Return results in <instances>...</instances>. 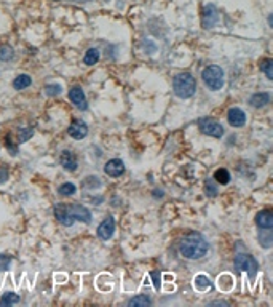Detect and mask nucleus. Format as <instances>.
I'll return each mask as SVG.
<instances>
[{"label": "nucleus", "mask_w": 273, "mask_h": 307, "mask_svg": "<svg viewBox=\"0 0 273 307\" xmlns=\"http://www.w3.org/2000/svg\"><path fill=\"white\" fill-rule=\"evenodd\" d=\"M227 120L232 127H243L246 124V114L240 108H232L227 114Z\"/></svg>", "instance_id": "nucleus-12"}, {"label": "nucleus", "mask_w": 273, "mask_h": 307, "mask_svg": "<svg viewBox=\"0 0 273 307\" xmlns=\"http://www.w3.org/2000/svg\"><path fill=\"white\" fill-rule=\"evenodd\" d=\"M8 179V170L5 167H0V184H4Z\"/></svg>", "instance_id": "nucleus-33"}, {"label": "nucleus", "mask_w": 273, "mask_h": 307, "mask_svg": "<svg viewBox=\"0 0 273 307\" xmlns=\"http://www.w3.org/2000/svg\"><path fill=\"white\" fill-rule=\"evenodd\" d=\"M98 179H99V178H96V176H88L86 181H85V184L89 186V188H95V186L98 188V186H101V182H99Z\"/></svg>", "instance_id": "nucleus-30"}, {"label": "nucleus", "mask_w": 273, "mask_h": 307, "mask_svg": "<svg viewBox=\"0 0 273 307\" xmlns=\"http://www.w3.org/2000/svg\"><path fill=\"white\" fill-rule=\"evenodd\" d=\"M61 91H62L61 85H47L45 87V93H47V95H50V96H56V95H59Z\"/></svg>", "instance_id": "nucleus-29"}, {"label": "nucleus", "mask_w": 273, "mask_h": 307, "mask_svg": "<svg viewBox=\"0 0 273 307\" xmlns=\"http://www.w3.org/2000/svg\"><path fill=\"white\" fill-rule=\"evenodd\" d=\"M214 179L219 182V184H229L230 182V173L225 170V168H219L214 171Z\"/></svg>", "instance_id": "nucleus-21"}, {"label": "nucleus", "mask_w": 273, "mask_h": 307, "mask_svg": "<svg viewBox=\"0 0 273 307\" xmlns=\"http://www.w3.org/2000/svg\"><path fill=\"white\" fill-rule=\"evenodd\" d=\"M210 305H229V302L227 301H213V302H210Z\"/></svg>", "instance_id": "nucleus-34"}, {"label": "nucleus", "mask_w": 273, "mask_h": 307, "mask_svg": "<svg viewBox=\"0 0 273 307\" xmlns=\"http://www.w3.org/2000/svg\"><path fill=\"white\" fill-rule=\"evenodd\" d=\"M31 84H32V78H31L29 75H26V74H21V75H18V77L15 78V82H13V87H15L16 90H24V88H28Z\"/></svg>", "instance_id": "nucleus-17"}, {"label": "nucleus", "mask_w": 273, "mask_h": 307, "mask_svg": "<svg viewBox=\"0 0 273 307\" xmlns=\"http://www.w3.org/2000/svg\"><path fill=\"white\" fill-rule=\"evenodd\" d=\"M99 61V51L96 48H89L86 53H85V58H83V63L86 66H93Z\"/></svg>", "instance_id": "nucleus-19"}, {"label": "nucleus", "mask_w": 273, "mask_h": 307, "mask_svg": "<svg viewBox=\"0 0 273 307\" xmlns=\"http://www.w3.org/2000/svg\"><path fill=\"white\" fill-rule=\"evenodd\" d=\"M11 264V256L8 255H0V272L8 271Z\"/></svg>", "instance_id": "nucleus-28"}, {"label": "nucleus", "mask_w": 273, "mask_h": 307, "mask_svg": "<svg viewBox=\"0 0 273 307\" xmlns=\"http://www.w3.org/2000/svg\"><path fill=\"white\" fill-rule=\"evenodd\" d=\"M115 232V221L112 216H107L106 219H104L99 226H98V237L101 240H109L112 238Z\"/></svg>", "instance_id": "nucleus-8"}, {"label": "nucleus", "mask_w": 273, "mask_h": 307, "mask_svg": "<svg viewBox=\"0 0 273 307\" xmlns=\"http://www.w3.org/2000/svg\"><path fill=\"white\" fill-rule=\"evenodd\" d=\"M206 194H208V195H211V197H214V195L217 194V189L214 188L211 181H208V182H206Z\"/></svg>", "instance_id": "nucleus-31"}, {"label": "nucleus", "mask_w": 273, "mask_h": 307, "mask_svg": "<svg viewBox=\"0 0 273 307\" xmlns=\"http://www.w3.org/2000/svg\"><path fill=\"white\" fill-rule=\"evenodd\" d=\"M198 128L203 135L213 136V138H222L224 135V127L220 125L217 120L210 118V117H203L198 120Z\"/></svg>", "instance_id": "nucleus-5"}, {"label": "nucleus", "mask_w": 273, "mask_h": 307, "mask_svg": "<svg viewBox=\"0 0 273 307\" xmlns=\"http://www.w3.org/2000/svg\"><path fill=\"white\" fill-rule=\"evenodd\" d=\"M173 87H174V93L179 98L187 99V98L193 96L195 90H197V82H195V77L192 74L182 72V74H177L174 77Z\"/></svg>", "instance_id": "nucleus-3"}, {"label": "nucleus", "mask_w": 273, "mask_h": 307, "mask_svg": "<svg viewBox=\"0 0 273 307\" xmlns=\"http://www.w3.org/2000/svg\"><path fill=\"white\" fill-rule=\"evenodd\" d=\"M261 71L265 72L267 78H273V59H264L261 63Z\"/></svg>", "instance_id": "nucleus-25"}, {"label": "nucleus", "mask_w": 273, "mask_h": 307, "mask_svg": "<svg viewBox=\"0 0 273 307\" xmlns=\"http://www.w3.org/2000/svg\"><path fill=\"white\" fill-rule=\"evenodd\" d=\"M217 10L214 8V5H206L203 8V28H213V26L217 23Z\"/></svg>", "instance_id": "nucleus-11"}, {"label": "nucleus", "mask_w": 273, "mask_h": 307, "mask_svg": "<svg viewBox=\"0 0 273 307\" xmlns=\"http://www.w3.org/2000/svg\"><path fill=\"white\" fill-rule=\"evenodd\" d=\"M21 301V298L16 295V293H5V295L2 296V299H0V305L2 307H7V305H13V304H18Z\"/></svg>", "instance_id": "nucleus-18"}, {"label": "nucleus", "mask_w": 273, "mask_h": 307, "mask_svg": "<svg viewBox=\"0 0 273 307\" xmlns=\"http://www.w3.org/2000/svg\"><path fill=\"white\" fill-rule=\"evenodd\" d=\"M69 98L79 109H82V111L88 109V103H86V98H85V93H83L82 87H79V85L72 87L69 90Z\"/></svg>", "instance_id": "nucleus-7"}, {"label": "nucleus", "mask_w": 273, "mask_h": 307, "mask_svg": "<svg viewBox=\"0 0 273 307\" xmlns=\"http://www.w3.org/2000/svg\"><path fill=\"white\" fill-rule=\"evenodd\" d=\"M219 286L222 288V290H230V288L233 286V278H232V275H229V274L220 275V277H219Z\"/></svg>", "instance_id": "nucleus-26"}, {"label": "nucleus", "mask_w": 273, "mask_h": 307, "mask_svg": "<svg viewBox=\"0 0 273 307\" xmlns=\"http://www.w3.org/2000/svg\"><path fill=\"white\" fill-rule=\"evenodd\" d=\"M256 224L261 229H271L273 228V213L270 210H262L257 213Z\"/></svg>", "instance_id": "nucleus-13"}, {"label": "nucleus", "mask_w": 273, "mask_h": 307, "mask_svg": "<svg viewBox=\"0 0 273 307\" xmlns=\"http://www.w3.org/2000/svg\"><path fill=\"white\" fill-rule=\"evenodd\" d=\"M59 162H61V165H62V168L64 170H67V171H75L77 170V158H75V155L71 152V151H62L61 152V157H59Z\"/></svg>", "instance_id": "nucleus-14"}, {"label": "nucleus", "mask_w": 273, "mask_h": 307, "mask_svg": "<svg viewBox=\"0 0 273 307\" xmlns=\"http://www.w3.org/2000/svg\"><path fill=\"white\" fill-rule=\"evenodd\" d=\"M201 78L204 85L213 91H217L224 87V71L219 66H208V68H204L201 72Z\"/></svg>", "instance_id": "nucleus-4"}, {"label": "nucleus", "mask_w": 273, "mask_h": 307, "mask_svg": "<svg viewBox=\"0 0 273 307\" xmlns=\"http://www.w3.org/2000/svg\"><path fill=\"white\" fill-rule=\"evenodd\" d=\"M193 285H195V288H197V290L204 291V290H208V288H211V280H210V277H208V275L200 274V275L195 277Z\"/></svg>", "instance_id": "nucleus-16"}, {"label": "nucleus", "mask_w": 273, "mask_h": 307, "mask_svg": "<svg viewBox=\"0 0 273 307\" xmlns=\"http://www.w3.org/2000/svg\"><path fill=\"white\" fill-rule=\"evenodd\" d=\"M58 192L62 195V197H69V195H74L75 194V186L72 182H64L59 186Z\"/></svg>", "instance_id": "nucleus-24"}, {"label": "nucleus", "mask_w": 273, "mask_h": 307, "mask_svg": "<svg viewBox=\"0 0 273 307\" xmlns=\"http://www.w3.org/2000/svg\"><path fill=\"white\" fill-rule=\"evenodd\" d=\"M150 304H152V301H150L147 296H144V295L134 296L133 299H129V302H128V305H131V307H138V305H150Z\"/></svg>", "instance_id": "nucleus-23"}, {"label": "nucleus", "mask_w": 273, "mask_h": 307, "mask_svg": "<svg viewBox=\"0 0 273 307\" xmlns=\"http://www.w3.org/2000/svg\"><path fill=\"white\" fill-rule=\"evenodd\" d=\"M15 56V51L10 45H0V61H10Z\"/></svg>", "instance_id": "nucleus-22"}, {"label": "nucleus", "mask_w": 273, "mask_h": 307, "mask_svg": "<svg viewBox=\"0 0 273 307\" xmlns=\"http://www.w3.org/2000/svg\"><path fill=\"white\" fill-rule=\"evenodd\" d=\"M18 133H19L18 142H24V141H28V139L34 135V130H32V128H21Z\"/></svg>", "instance_id": "nucleus-27"}, {"label": "nucleus", "mask_w": 273, "mask_h": 307, "mask_svg": "<svg viewBox=\"0 0 273 307\" xmlns=\"http://www.w3.org/2000/svg\"><path fill=\"white\" fill-rule=\"evenodd\" d=\"M208 245L206 238L198 234V232H189L184 238H182L180 242V255L187 258V259H200L203 258L206 253H208Z\"/></svg>", "instance_id": "nucleus-2"}, {"label": "nucleus", "mask_w": 273, "mask_h": 307, "mask_svg": "<svg viewBox=\"0 0 273 307\" xmlns=\"http://www.w3.org/2000/svg\"><path fill=\"white\" fill-rule=\"evenodd\" d=\"M259 242H261V245L264 248H270L271 243H273V234L270 229H265V231H261V234H259Z\"/></svg>", "instance_id": "nucleus-20"}, {"label": "nucleus", "mask_w": 273, "mask_h": 307, "mask_svg": "<svg viewBox=\"0 0 273 307\" xmlns=\"http://www.w3.org/2000/svg\"><path fill=\"white\" fill-rule=\"evenodd\" d=\"M235 268L241 272H248L251 278L257 275L259 271V264L251 255H237L235 256Z\"/></svg>", "instance_id": "nucleus-6"}, {"label": "nucleus", "mask_w": 273, "mask_h": 307, "mask_svg": "<svg viewBox=\"0 0 273 307\" xmlns=\"http://www.w3.org/2000/svg\"><path fill=\"white\" fill-rule=\"evenodd\" d=\"M150 275H152V278H153V286H155V290H160V272H152Z\"/></svg>", "instance_id": "nucleus-32"}, {"label": "nucleus", "mask_w": 273, "mask_h": 307, "mask_svg": "<svg viewBox=\"0 0 273 307\" xmlns=\"http://www.w3.org/2000/svg\"><path fill=\"white\" fill-rule=\"evenodd\" d=\"M270 103V95L268 93H256V95L251 96L249 99V104L253 106V108H264L265 104Z\"/></svg>", "instance_id": "nucleus-15"}, {"label": "nucleus", "mask_w": 273, "mask_h": 307, "mask_svg": "<svg viewBox=\"0 0 273 307\" xmlns=\"http://www.w3.org/2000/svg\"><path fill=\"white\" fill-rule=\"evenodd\" d=\"M69 135L75 139H83L88 135V125L79 118H74L69 125Z\"/></svg>", "instance_id": "nucleus-10"}, {"label": "nucleus", "mask_w": 273, "mask_h": 307, "mask_svg": "<svg viewBox=\"0 0 273 307\" xmlns=\"http://www.w3.org/2000/svg\"><path fill=\"white\" fill-rule=\"evenodd\" d=\"M55 218L66 228H71V226L75 221H82V222H91V211L83 207V205H67V203H59L55 207Z\"/></svg>", "instance_id": "nucleus-1"}, {"label": "nucleus", "mask_w": 273, "mask_h": 307, "mask_svg": "<svg viewBox=\"0 0 273 307\" xmlns=\"http://www.w3.org/2000/svg\"><path fill=\"white\" fill-rule=\"evenodd\" d=\"M74 2H82V0H74Z\"/></svg>", "instance_id": "nucleus-35"}, {"label": "nucleus", "mask_w": 273, "mask_h": 307, "mask_svg": "<svg viewBox=\"0 0 273 307\" xmlns=\"http://www.w3.org/2000/svg\"><path fill=\"white\" fill-rule=\"evenodd\" d=\"M104 171H106V175L110 178H120L125 173V163L119 158H112L106 163V167H104Z\"/></svg>", "instance_id": "nucleus-9"}]
</instances>
